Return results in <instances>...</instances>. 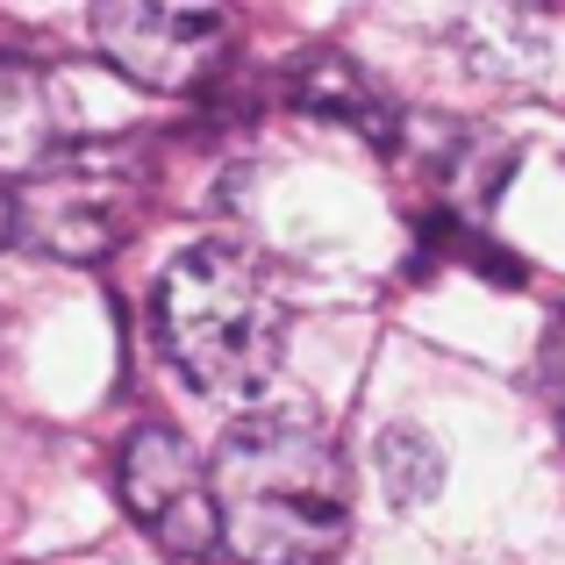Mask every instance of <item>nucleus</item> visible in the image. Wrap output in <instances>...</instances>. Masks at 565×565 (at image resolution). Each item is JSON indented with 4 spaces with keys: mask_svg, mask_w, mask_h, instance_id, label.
<instances>
[{
    "mask_svg": "<svg viewBox=\"0 0 565 565\" xmlns=\"http://www.w3.org/2000/svg\"><path fill=\"white\" fill-rule=\"evenodd\" d=\"M380 480H386V494H394V501H429V494H437V480H444L437 444H429L423 429L394 423L380 437Z\"/></svg>",
    "mask_w": 565,
    "mask_h": 565,
    "instance_id": "obj_8",
    "label": "nucleus"
},
{
    "mask_svg": "<svg viewBox=\"0 0 565 565\" xmlns=\"http://www.w3.org/2000/svg\"><path fill=\"white\" fill-rule=\"evenodd\" d=\"M215 530L244 565H330L351 544V466L316 415H244L222 429Z\"/></svg>",
    "mask_w": 565,
    "mask_h": 565,
    "instance_id": "obj_1",
    "label": "nucleus"
},
{
    "mask_svg": "<svg viewBox=\"0 0 565 565\" xmlns=\"http://www.w3.org/2000/svg\"><path fill=\"white\" fill-rule=\"evenodd\" d=\"M236 22L215 8H151V0H115L94 14V43L115 72H129L151 94H193L222 65Z\"/></svg>",
    "mask_w": 565,
    "mask_h": 565,
    "instance_id": "obj_5",
    "label": "nucleus"
},
{
    "mask_svg": "<svg viewBox=\"0 0 565 565\" xmlns=\"http://www.w3.org/2000/svg\"><path fill=\"white\" fill-rule=\"evenodd\" d=\"M65 122H57V86L29 57L0 51V172L29 180L51 151H65Z\"/></svg>",
    "mask_w": 565,
    "mask_h": 565,
    "instance_id": "obj_6",
    "label": "nucleus"
},
{
    "mask_svg": "<svg viewBox=\"0 0 565 565\" xmlns=\"http://www.w3.org/2000/svg\"><path fill=\"white\" fill-rule=\"evenodd\" d=\"M14 236L43 258L94 265L137 236L143 215V158L122 143H65L29 180L8 186Z\"/></svg>",
    "mask_w": 565,
    "mask_h": 565,
    "instance_id": "obj_3",
    "label": "nucleus"
},
{
    "mask_svg": "<svg viewBox=\"0 0 565 565\" xmlns=\"http://www.w3.org/2000/svg\"><path fill=\"white\" fill-rule=\"evenodd\" d=\"M544 394H552V415L565 429V316L544 330Z\"/></svg>",
    "mask_w": 565,
    "mask_h": 565,
    "instance_id": "obj_9",
    "label": "nucleus"
},
{
    "mask_svg": "<svg viewBox=\"0 0 565 565\" xmlns=\"http://www.w3.org/2000/svg\"><path fill=\"white\" fill-rule=\"evenodd\" d=\"M14 236V201H8V186H0V244Z\"/></svg>",
    "mask_w": 565,
    "mask_h": 565,
    "instance_id": "obj_10",
    "label": "nucleus"
},
{
    "mask_svg": "<svg viewBox=\"0 0 565 565\" xmlns=\"http://www.w3.org/2000/svg\"><path fill=\"white\" fill-rule=\"evenodd\" d=\"M166 365L207 401H250L287 359V294L244 244H193L166 265L151 301Z\"/></svg>",
    "mask_w": 565,
    "mask_h": 565,
    "instance_id": "obj_2",
    "label": "nucleus"
},
{
    "mask_svg": "<svg viewBox=\"0 0 565 565\" xmlns=\"http://www.w3.org/2000/svg\"><path fill=\"white\" fill-rule=\"evenodd\" d=\"M115 487H122V509L137 515V530L172 558H207L222 544L215 530V487L207 466L193 458V444L166 423L129 429V444L115 451Z\"/></svg>",
    "mask_w": 565,
    "mask_h": 565,
    "instance_id": "obj_4",
    "label": "nucleus"
},
{
    "mask_svg": "<svg viewBox=\"0 0 565 565\" xmlns=\"http://www.w3.org/2000/svg\"><path fill=\"white\" fill-rule=\"evenodd\" d=\"M294 100H301L308 115H322V122L365 129L373 143L394 137V108H386V94L351 65V57H337V51H316L301 72H294Z\"/></svg>",
    "mask_w": 565,
    "mask_h": 565,
    "instance_id": "obj_7",
    "label": "nucleus"
}]
</instances>
